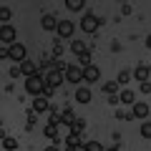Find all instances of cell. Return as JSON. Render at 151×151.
<instances>
[{
    "label": "cell",
    "mask_w": 151,
    "mask_h": 151,
    "mask_svg": "<svg viewBox=\"0 0 151 151\" xmlns=\"http://www.w3.org/2000/svg\"><path fill=\"white\" fill-rule=\"evenodd\" d=\"M103 93H108V96H119V83H116V81L103 83Z\"/></svg>",
    "instance_id": "19"
},
{
    "label": "cell",
    "mask_w": 151,
    "mask_h": 151,
    "mask_svg": "<svg viewBox=\"0 0 151 151\" xmlns=\"http://www.w3.org/2000/svg\"><path fill=\"white\" fill-rule=\"evenodd\" d=\"M86 43L83 40H70V53H76V55H81V53H86Z\"/></svg>",
    "instance_id": "17"
},
{
    "label": "cell",
    "mask_w": 151,
    "mask_h": 151,
    "mask_svg": "<svg viewBox=\"0 0 151 151\" xmlns=\"http://www.w3.org/2000/svg\"><path fill=\"white\" fill-rule=\"evenodd\" d=\"M65 151H78V149H76V146H65Z\"/></svg>",
    "instance_id": "36"
},
{
    "label": "cell",
    "mask_w": 151,
    "mask_h": 151,
    "mask_svg": "<svg viewBox=\"0 0 151 151\" xmlns=\"http://www.w3.org/2000/svg\"><path fill=\"white\" fill-rule=\"evenodd\" d=\"M43 81H45V88H50V91H53V88H58L60 83L65 81V76L60 73V70H48V76H45Z\"/></svg>",
    "instance_id": "6"
},
{
    "label": "cell",
    "mask_w": 151,
    "mask_h": 151,
    "mask_svg": "<svg viewBox=\"0 0 151 151\" xmlns=\"http://www.w3.org/2000/svg\"><path fill=\"white\" fill-rule=\"evenodd\" d=\"M108 151H119V149H116V146H113V149H108Z\"/></svg>",
    "instance_id": "37"
},
{
    "label": "cell",
    "mask_w": 151,
    "mask_h": 151,
    "mask_svg": "<svg viewBox=\"0 0 151 151\" xmlns=\"http://www.w3.org/2000/svg\"><path fill=\"white\" fill-rule=\"evenodd\" d=\"M141 136L144 139H151V121H144L141 124Z\"/></svg>",
    "instance_id": "28"
},
{
    "label": "cell",
    "mask_w": 151,
    "mask_h": 151,
    "mask_svg": "<svg viewBox=\"0 0 151 151\" xmlns=\"http://www.w3.org/2000/svg\"><path fill=\"white\" fill-rule=\"evenodd\" d=\"M63 76H65V81H68V83H76V86L83 83V68H81V65H73V63H70L68 68H65Z\"/></svg>",
    "instance_id": "3"
},
{
    "label": "cell",
    "mask_w": 151,
    "mask_h": 151,
    "mask_svg": "<svg viewBox=\"0 0 151 151\" xmlns=\"http://www.w3.org/2000/svg\"><path fill=\"white\" fill-rule=\"evenodd\" d=\"M78 60H81V65H83V68L93 65V60H91V53H88V50H86V53H81V55H78Z\"/></svg>",
    "instance_id": "26"
},
{
    "label": "cell",
    "mask_w": 151,
    "mask_h": 151,
    "mask_svg": "<svg viewBox=\"0 0 151 151\" xmlns=\"http://www.w3.org/2000/svg\"><path fill=\"white\" fill-rule=\"evenodd\" d=\"M20 76H23V68L20 65H13L10 68V78H20Z\"/></svg>",
    "instance_id": "30"
},
{
    "label": "cell",
    "mask_w": 151,
    "mask_h": 151,
    "mask_svg": "<svg viewBox=\"0 0 151 151\" xmlns=\"http://www.w3.org/2000/svg\"><path fill=\"white\" fill-rule=\"evenodd\" d=\"M58 18L53 15V13H45L43 18H40V25H43V30H55V28H58Z\"/></svg>",
    "instance_id": "10"
},
{
    "label": "cell",
    "mask_w": 151,
    "mask_h": 151,
    "mask_svg": "<svg viewBox=\"0 0 151 151\" xmlns=\"http://www.w3.org/2000/svg\"><path fill=\"white\" fill-rule=\"evenodd\" d=\"M83 129H86V121H83V119H76V124L70 126V134H81Z\"/></svg>",
    "instance_id": "25"
},
{
    "label": "cell",
    "mask_w": 151,
    "mask_h": 151,
    "mask_svg": "<svg viewBox=\"0 0 151 151\" xmlns=\"http://www.w3.org/2000/svg\"><path fill=\"white\" fill-rule=\"evenodd\" d=\"M43 136H45V139H50V141H53V144H58V126H45V131H43Z\"/></svg>",
    "instance_id": "16"
},
{
    "label": "cell",
    "mask_w": 151,
    "mask_h": 151,
    "mask_svg": "<svg viewBox=\"0 0 151 151\" xmlns=\"http://www.w3.org/2000/svg\"><path fill=\"white\" fill-rule=\"evenodd\" d=\"M108 103H111V106H116V103H121V98H119V96H108Z\"/></svg>",
    "instance_id": "33"
},
{
    "label": "cell",
    "mask_w": 151,
    "mask_h": 151,
    "mask_svg": "<svg viewBox=\"0 0 151 151\" xmlns=\"http://www.w3.org/2000/svg\"><path fill=\"white\" fill-rule=\"evenodd\" d=\"M76 119H78V116L73 113V108H65V111H63V116H60V124L73 126V124H76Z\"/></svg>",
    "instance_id": "15"
},
{
    "label": "cell",
    "mask_w": 151,
    "mask_h": 151,
    "mask_svg": "<svg viewBox=\"0 0 151 151\" xmlns=\"http://www.w3.org/2000/svg\"><path fill=\"white\" fill-rule=\"evenodd\" d=\"M131 81V70H121L119 76H116V83H119V86H124V83H129Z\"/></svg>",
    "instance_id": "24"
},
{
    "label": "cell",
    "mask_w": 151,
    "mask_h": 151,
    "mask_svg": "<svg viewBox=\"0 0 151 151\" xmlns=\"http://www.w3.org/2000/svg\"><path fill=\"white\" fill-rule=\"evenodd\" d=\"M121 13H124V15H131V5H129V3H124V5H121Z\"/></svg>",
    "instance_id": "31"
},
{
    "label": "cell",
    "mask_w": 151,
    "mask_h": 151,
    "mask_svg": "<svg viewBox=\"0 0 151 151\" xmlns=\"http://www.w3.org/2000/svg\"><path fill=\"white\" fill-rule=\"evenodd\" d=\"M119 98H121V103H129V106H134V91H121L119 93Z\"/></svg>",
    "instance_id": "22"
},
{
    "label": "cell",
    "mask_w": 151,
    "mask_h": 151,
    "mask_svg": "<svg viewBox=\"0 0 151 151\" xmlns=\"http://www.w3.org/2000/svg\"><path fill=\"white\" fill-rule=\"evenodd\" d=\"M3 149H5V151H15L18 149V141L13 139V136H3Z\"/></svg>",
    "instance_id": "21"
},
{
    "label": "cell",
    "mask_w": 151,
    "mask_h": 151,
    "mask_svg": "<svg viewBox=\"0 0 151 151\" xmlns=\"http://www.w3.org/2000/svg\"><path fill=\"white\" fill-rule=\"evenodd\" d=\"M33 111L35 113H48L50 111V101L45 96H35L33 98Z\"/></svg>",
    "instance_id": "9"
},
{
    "label": "cell",
    "mask_w": 151,
    "mask_h": 151,
    "mask_svg": "<svg viewBox=\"0 0 151 151\" xmlns=\"http://www.w3.org/2000/svg\"><path fill=\"white\" fill-rule=\"evenodd\" d=\"M91 98H93L91 88L81 86V88H78V91H76V101H78V103H91Z\"/></svg>",
    "instance_id": "13"
},
{
    "label": "cell",
    "mask_w": 151,
    "mask_h": 151,
    "mask_svg": "<svg viewBox=\"0 0 151 151\" xmlns=\"http://www.w3.org/2000/svg\"><path fill=\"white\" fill-rule=\"evenodd\" d=\"M10 15H13V13H10V8H8V5L0 8V18H3V25H10Z\"/></svg>",
    "instance_id": "23"
},
{
    "label": "cell",
    "mask_w": 151,
    "mask_h": 151,
    "mask_svg": "<svg viewBox=\"0 0 151 151\" xmlns=\"http://www.w3.org/2000/svg\"><path fill=\"white\" fill-rule=\"evenodd\" d=\"M55 35H58L60 40H65V38H73V20H60L58 28H55Z\"/></svg>",
    "instance_id": "7"
},
{
    "label": "cell",
    "mask_w": 151,
    "mask_h": 151,
    "mask_svg": "<svg viewBox=\"0 0 151 151\" xmlns=\"http://www.w3.org/2000/svg\"><path fill=\"white\" fill-rule=\"evenodd\" d=\"M149 76H151V68H149V65H144V63L134 70V78H136V81H141V83L149 81Z\"/></svg>",
    "instance_id": "12"
},
{
    "label": "cell",
    "mask_w": 151,
    "mask_h": 151,
    "mask_svg": "<svg viewBox=\"0 0 151 151\" xmlns=\"http://www.w3.org/2000/svg\"><path fill=\"white\" fill-rule=\"evenodd\" d=\"M149 113H151V106L149 103H141V101H136L134 108H131V116H134V119H146Z\"/></svg>",
    "instance_id": "8"
},
{
    "label": "cell",
    "mask_w": 151,
    "mask_h": 151,
    "mask_svg": "<svg viewBox=\"0 0 151 151\" xmlns=\"http://www.w3.org/2000/svg\"><path fill=\"white\" fill-rule=\"evenodd\" d=\"M53 55H55V58H60V55H63V45H60V38L53 43Z\"/></svg>",
    "instance_id": "29"
},
{
    "label": "cell",
    "mask_w": 151,
    "mask_h": 151,
    "mask_svg": "<svg viewBox=\"0 0 151 151\" xmlns=\"http://www.w3.org/2000/svg\"><path fill=\"white\" fill-rule=\"evenodd\" d=\"M65 146H76V149L83 146L81 144V134H68V136H65Z\"/></svg>",
    "instance_id": "20"
},
{
    "label": "cell",
    "mask_w": 151,
    "mask_h": 151,
    "mask_svg": "<svg viewBox=\"0 0 151 151\" xmlns=\"http://www.w3.org/2000/svg\"><path fill=\"white\" fill-rule=\"evenodd\" d=\"M0 43H3V48L15 45V28L13 25H3L0 28Z\"/></svg>",
    "instance_id": "4"
},
{
    "label": "cell",
    "mask_w": 151,
    "mask_h": 151,
    "mask_svg": "<svg viewBox=\"0 0 151 151\" xmlns=\"http://www.w3.org/2000/svg\"><path fill=\"white\" fill-rule=\"evenodd\" d=\"M45 151H58V146L53 144V146H48V149H45Z\"/></svg>",
    "instance_id": "35"
},
{
    "label": "cell",
    "mask_w": 151,
    "mask_h": 151,
    "mask_svg": "<svg viewBox=\"0 0 151 151\" xmlns=\"http://www.w3.org/2000/svg\"><path fill=\"white\" fill-rule=\"evenodd\" d=\"M98 78H101V70H98V65H88V68H83V81L96 83Z\"/></svg>",
    "instance_id": "11"
},
{
    "label": "cell",
    "mask_w": 151,
    "mask_h": 151,
    "mask_svg": "<svg viewBox=\"0 0 151 151\" xmlns=\"http://www.w3.org/2000/svg\"><path fill=\"white\" fill-rule=\"evenodd\" d=\"M98 25H101V18H96L93 13H86V15H83V20H81V28H83L86 33H96Z\"/></svg>",
    "instance_id": "5"
},
{
    "label": "cell",
    "mask_w": 151,
    "mask_h": 151,
    "mask_svg": "<svg viewBox=\"0 0 151 151\" xmlns=\"http://www.w3.org/2000/svg\"><path fill=\"white\" fill-rule=\"evenodd\" d=\"M25 91L30 93V96H43V91H45V81L40 78V76L25 78Z\"/></svg>",
    "instance_id": "1"
},
{
    "label": "cell",
    "mask_w": 151,
    "mask_h": 151,
    "mask_svg": "<svg viewBox=\"0 0 151 151\" xmlns=\"http://www.w3.org/2000/svg\"><path fill=\"white\" fill-rule=\"evenodd\" d=\"M141 93H151V83H149V81L141 83Z\"/></svg>",
    "instance_id": "32"
},
{
    "label": "cell",
    "mask_w": 151,
    "mask_h": 151,
    "mask_svg": "<svg viewBox=\"0 0 151 151\" xmlns=\"http://www.w3.org/2000/svg\"><path fill=\"white\" fill-rule=\"evenodd\" d=\"M25 53H28V50H25V45H23V43H15V45L8 48V58L15 60V63H25V60H28Z\"/></svg>",
    "instance_id": "2"
},
{
    "label": "cell",
    "mask_w": 151,
    "mask_h": 151,
    "mask_svg": "<svg viewBox=\"0 0 151 151\" xmlns=\"http://www.w3.org/2000/svg\"><path fill=\"white\" fill-rule=\"evenodd\" d=\"M20 68H23V76H25V78H33V76H38V65L33 63L30 58H28L25 63H20Z\"/></svg>",
    "instance_id": "14"
},
{
    "label": "cell",
    "mask_w": 151,
    "mask_h": 151,
    "mask_svg": "<svg viewBox=\"0 0 151 151\" xmlns=\"http://www.w3.org/2000/svg\"><path fill=\"white\" fill-rule=\"evenodd\" d=\"M83 151H103V146L98 141H88V144H83Z\"/></svg>",
    "instance_id": "27"
},
{
    "label": "cell",
    "mask_w": 151,
    "mask_h": 151,
    "mask_svg": "<svg viewBox=\"0 0 151 151\" xmlns=\"http://www.w3.org/2000/svg\"><path fill=\"white\" fill-rule=\"evenodd\" d=\"M83 5H86L83 0H65V8H68L70 13H78V10H83Z\"/></svg>",
    "instance_id": "18"
},
{
    "label": "cell",
    "mask_w": 151,
    "mask_h": 151,
    "mask_svg": "<svg viewBox=\"0 0 151 151\" xmlns=\"http://www.w3.org/2000/svg\"><path fill=\"white\" fill-rule=\"evenodd\" d=\"M146 48L151 50V35H146Z\"/></svg>",
    "instance_id": "34"
}]
</instances>
